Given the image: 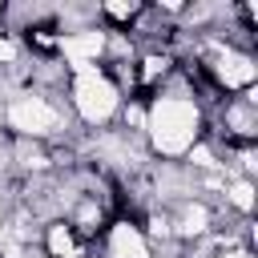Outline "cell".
<instances>
[{"label":"cell","mask_w":258,"mask_h":258,"mask_svg":"<svg viewBox=\"0 0 258 258\" xmlns=\"http://www.w3.org/2000/svg\"><path fill=\"white\" fill-rule=\"evenodd\" d=\"M210 129L206 105L194 97V89H157L145 97V145L161 161H181Z\"/></svg>","instance_id":"obj_1"},{"label":"cell","mask_w":258,"mask_h":258,"mask_svg":"<svg viewBox=\"0 0 258 258\" xmlns=\"http://www.w3.org/2000/svg\"><path fill=\"white\" fill-rule=\"evenodd\" d=\"M64 93H69L77 121L93 125V129L113 125L117 113H121V101H125L105 64H69L64 69Z\"/></svg>","instance_id":"obj_2"},{"label":"cell","mask_w":258,"mask_h":258,"mask_svg":"<svg viewBox=\"0 0 258 258\" xmlns=\"http://www.w3.org/2000/svg\"><path fill=\"white\" fill-rule=\"evenodd\" d=\"M60 93L52 89H40V85H28L20 93H12L4 101V129L12 137H28V141H56L64 129H69V117H64V105L56 101Z\"/></svg>","instance_id":"obj_3"},{"label":"cell","mask_w":258,"mask_h":258,"mask_svg":"<svg viewBox=\"0 0 258 258\" xmlns=\"http://www.w3.org/2000/svg\"><path fill=\"white\" fill-rule=\"evenodd\" d=\"M202 69L210 77V85L218 93H230V97H242L246 89H254L258 81V60L250 48H242L238 40H218V36H206L202 40Z\"/></svg>","instance_id":"obj_4"},{"label":"cell","mask_w":258,"mask_h":258,"mask_svg":"<svg viewBox=\"0 0 258 258\" xmlns=\"http://www.w3.org/2000/svg\"><path fill=\"white\" fill-rule=\"evenodd\" d=\"M169 210V218H173V242H185V246H194V242H202V238H210V234H218V210H214V202H206V198H181V202H173V206H165Z\"/></svg>","instance_id":"obj_5"},{"label":"cell","mask_w":258,"mask_h":258,"mask_svg":"<svg viewBox=\"0 0 258 258\" xmlns=\"http://www.w3.org/2000/svg\"><path fill=\"white\" fill-rule=\"evenodd\" d=\"M60 218H64V222H69V226H73V230H77L89 246H93V242L105 234V226L113 222V214H109L105 198H97V194H77Z\"/></svg>","instance_id":"obj_6"},{"label":"cell","mask_w":258,"mask_h":258,"mask_svg":"<svg viewBox=\"0 0 258 258\" xmlns=\"http://www.w3.org/2000/svg\"><path fill=\"white\" fill-rule=\"evenodd\" d=\"M101 250L105 258H153V246L145 242L137 218H113L101 234Z\"/></svg>","instance_id":"obj_7"},{"label":"cell","mask_w":258,"mask_h":258,"mask_svg":"<svg viewBox=\"0 0 258 258\" xmlns=\"http://www.w3.org/2000/svg\"><path fill=\"white\" fill-rule=\"evenodd\" d=\"M173 52L169 48H145V52H137V60H133V85H137V97H153L157 89H165L169 85V77H173Z\"/></svg>","instance_id":"obj_8"},{"label":"cell","mask_w":258,"mask_h":258,"mask_svg":"<svg viewBox=\"0 0 258 258\" xmlns=\"http://www.w3.org/2000/svg\"><path fill=\"white\" fill-rule=\"evenodd\" d=\"M218 125L226 133V145H254V137H258V105H250L242 97H230L218 109Z\"/></svg>","instance_id":"obj_9"},{"label":"cell","mask_w":258,"mask_h":258,"mask_svg":"<svg viewBox=\"0 0 258 258\" xmlns=\"http://www.w3.org/2000/svg\"><path fill=\"white\" fill-rule=\"evenodd\" d=\"M40 250L44 258H89V242L64 222V218H48L40 230Z\"/></svg>","instance_id":"obj_10"},{"label":"cell","mask_w":258,"mask_h":258,"mask_svg":"<svg viewBox=\"0 0 258 258\" xmlns=\"http://www.w3.org/2000/svg\"><path fill=\"white\" fill-rule=\"evenodd\" d=\"M12 161L28 177H40V173H48L56 165L52 161V145L48 141H28V137H12Z\"/></svg>","instance_id":"obj_11"},{"label":"cell","mask_w":258,"mask_h":258,"mask_svg":"<svg viewBox=\"0 0 258 258\" xmlns=\"http://www.w3.org/2000/svg\"><path fill=\"white\" fill-rule=\"evenodd\" d=\"M222 206H226V210H234L242 222H250V218H254V210H258V185H254V177H238V173H226Z\"/></svg>","instance_id":"obj_12"},{"label":"cell","mask_w":258,"mask_h":258,"mask_svg":"<svg viewBox=\"0 0 258 258\" xmlns=\"http://www.w3.org/2000/svg\"><path fill=\"white\" fill-rule=\"evenodd\" d=\"M137 226H141V234H145L149 246H169V242H173V218H169L165 206H153Z\"/></svg>","instance_id":"obj_13"},{"label":"cell","mask_w":258,"mask_h":258,"mask_svg":"<svg viewBox=\"0 0 258 258\" xmlns=\"http://www.w3.org/2000/svg\"><path fill=\"white\" fill-rule=\"evenodd\" d=\"M117 117H121V125H125L129 133L141 137V133H145V97H125Z\"/></svg>","instance_id":"obj_14"},{"label":"cell","mask_w":258,"mask_h":258,"mask_svg":"<svg viewBox=\"0 0 258 258\" xmlns=\"http://www.w3.org/2000/svg\"><path fill=\"white\" fill-rule=\"evenodd\" d=\"M20 56H24V44H20V36H16L12 28H4V24H0V69H12V64H20Z\"/></svg>","instance_id":"obj_15"},{"label":"cell","mask_w":258,"mask_h":258,"mask_svg":"<svg viewBox=\"0 0 258 258\" xmlns=\"http://www.w3.org/2000/svg\"><path fill=\"white\" fill-rule=\"evenodd\" d=\"M210 258H254V246H246V242H242V238L234 234V238H230V242H226L222 250H214Z\"/></svg>","instance_id":"obj_16"},{"label":"cell","mask_w":258,"mask_h":258,"mask_svg":"<svg viewBox=\"0 0 258 258\" xmlns=\"http://www.w3.org/2000/svg\"><path fill=\"white\" fill-rule=\"evenodd\" d=\"M4 218H8V202H4V194H0V226H4Z\"/></svg>","instance_id":"obj_17"},{"label":"cell","mask_w":258,"mask_h":258,"mask_svg":"<svg viewBox=\"0 0 258 258\" xmlns=\"http://www.w3.org/2000/svg\"><path fill=\"white\" fill-rule=\"evenodd\" d=\"M4 16H8V4H4V0H0V20H4Z\"/></svg>","instance_id":"obj_18"}]
</instances>
